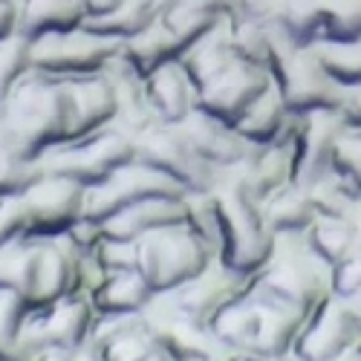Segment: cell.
Masks as SVG:
<instances>
[{"label": "cell", "mask_w": 361, "mask_h": 361, "mask_svg": "<svg viewBox=\"0 0 361 361\" xmlns=\"http://www.w3.org/2000/svg\"><path fill=\"white\" fill-rule=\"evenodd\" d=\"M0 130L18 154L38 162L49 147L70 139L64 81L29 70L0 107Z\"/></svg>", "instance_id": "1"}, {"label": "cell", "mask_w": 361, "mask_h": 361, "mask_svg": "<svg viewBox=\"0 0 361 361\" xmlns=\"http://www.w3.org/2000/svg\"><path fill=\"white\" fill-rule=\"evenodd\" d=\"M329 281L333 269L312 252L307 234H275L272 257L246 281V286L260 298L310 315L329 295Z\"/></svg>", "instance_id": "2"}, {"label": "cell", "mask_w": 361, "mask_h": 361, "mask_svg": "<svg viewBox=\"0 0 361 361\" xmlns=\"http://www.w3.org/2000/svg\"><path fill=\"white\" fill-rule=\"evenodd\" d=\"M275 29V26H272ZM272 84L295 116L315 110H338L344 99V87L329 78L321 67L312 47H295L286 35L275 29L272 67H269Z\"/></svg>", "instance_id": "3"}, {"label": "cell", "mask_w": 361, "mask_h": 361, "mask_svg": "<svg viewBox=\"0 0 361 361\" xmlns=\"http://www.w3.org/2000/svg\"><path fill=\"white\" fill-rule=\"evenodd\" d=\"M220 202V246L217 260L234 275L252 278L266 266L275 249V234L269 231L260 214V202L237 194L231 188H214Z\"/></svg>", "instance_id": "4"}, {"label": "cell", "mask_w": 361, "mask_h": 361, "mask_svg": "<svg viewBox=\"0 0 361 361\" xmlns=\"http://www.w3.org/2000/svg\"><path fill=\"white\" fill-rule=\"evenodd\" d=\"M139 243V275L147 281L154 292H168L185 283L197 272L217 260V252L197 237L185 223L165 226L136 240Z\"/></svg>", "instance_id": "5"}, {"label": "cell", "mask_w": 361, "mask_h": 361, "mask_svg": "<svg viewBox=\"0 0 361 361\" xmlns=\"http://www.w3.org/2000/svg\"><path fill=\"white\" fill-rule=\"evenodd\" d=\"M133 159H136V142L122 130H116L113 125H107L96 133L49 147L38 159V165L47 173L67 176L84 188H93L118 168L130 165Z\"/></svg>", "instance_id": "6"}, {"label": "cell", "mask_w": 361, "mask_h": 361, "mask_svg": "<svg viewBox=\"0 0 361 361\" xmlns=\"http://www.w3.org/2000/svg\"><path fill=\"white\" fill-rule=\"evenodd\" d=\"M361 344V295L338 298L329 292L307 315L292 347L295 361H344Z\"/></svg>", "instance_id": "7"}, {"label": "cell", "mask_w": 361, "mask_h": 361, "mask_svg": "<svg viewBox=\"0 0 361 361\" xmlns=\"http://www.w3.org/2000/svg\"><path fill=\"white\" fill-rule=\"evenodd\" d=\"M122 44L96 35L78 26L70 32H52L44 38L29 41V58L32 70L52 75V78H87L99 75L118 55Z\"/></svg>", "instance_id": "8"}, {"label": "cell", "mask_w": 361, "mask_h": 361, "mask_svg": "<svg viewBox=\"0 0 361 361\" xmlns=\"http://www.w3.org/2000/svg\"><path fill=\"white\" fill-rule=\"evenodd\" d=\"M93 321H96V310L90 304V295L70 292L47 307L29 310L23 324V347L32 358L49 350L78 353L90 341Z\"/></svg>", "instance_id": "9"}, {"label": "cell", "mask_w": 361, "mask_h": 361, "mask_svg": "<svg viewBox=\"0 0 361 361\" xmlns=\"http://www.w3.org/2000/svg\"><path fill=\"white\" fill-rule=\"evenodd\" d=\"M136 159L168 176L185 194L214 191L220 183V171L197 154L179 125H154L145 130L136 139Z\"/></svg>", "instance_id": "10"}, {"label": "cell", "mask_w": 361, "mask_h": 361, "mask_svg": "<svg viewBox=\"0 0 361 361\" xmlns=\"http://www.w3.org/2000/svg\"><path fill=\"white\" fill-rule=\"evenodd\" d=\"M84 185L67 176L41 171L20 194L29 237H58L84 217Z\"/></svg>", "instance_id": "11"}, {"label": "cell", "mask_w": 361, "mask_h": 361, "mask_svg": "<svg viewBox=\"0 0 361 361\" xmlns=\"http://www.w3.org/2000/svg\"><path fill=\"white\" fill-rule=\"evenodd\" d=\"M168 194L185 197V191L176 183H171L168 176H162L150 165L133 159L130 165L110 173L104 183L84 191V217L93 220V223H104L107 217H113L116 212H122V208H128L139 200L168 197Z\"/></svg>", "instance_id": "12"}, {"label": "cell", "mask_w": 361, "mask_h": 361, "mask_svg": "<svg viewBox=\"0 0 361 361\" xmlns=\"http://www.w3.org/2000/svg\"><path fill=\"white\" fill-rule=\"evenodd\" d=\"M344 130L338 110H315L298 116L292 133V183L310 188L315 179L333 171L336 142Z\"/></svg>", "instance_id": "13"}, {"label": "cell", "mask_w": 361, "mask_h": 361, "mask_svg": "<svg viewBox=\"0 0 361 361\" xmlns=\"http://www.w3.org/2000/svg\"><path fill=\"white\" fill-rule=\"evenodd\" d=\"M145 321L150 326V333L159 341V347L173 355L176 361H200V358H226L228 353L212 333V324L197 321L191 315H183L171 307H165L162 300L154 295L150 304L145 307Z\"/></svg>", "instance_id": "14"}, {"label": "cell", "mask_w": 361, "mask_h": 361, "mask_svg": "<svg viewBox=\"0 0 361 361\" xmlns=\"http://www.w3.org/2000/svg\"><path fill=\"white\" fill-rule=\"evenodd\" d=\"M269 87H272V75H269L266 70H257V67L237 61L234 67H228L205 90H200L197 93V110L214 116V118H220V122L234 128Z\"/></svg>", "instance_id": "15"}, {"label": "cell", "mask_w": 361, "mask_h": 361, "mask_svg": "<svg viewBox=\"0 0 361 361\" xmlns=\"http://www.w3.org/2000/svg\"><path fill=\"white\" fill-rule=\"evenodd\" d=\"M243 286H246V278L234 275L220 260H212L202 272H197L194 278H188L185 283H179L168 292H157V298L165 307L183 315H191L197 321H212L214 312Z\"/></svg>", "instance_id": "16"}, {"label": "cell", "mask_w": 361, "mask_h": 361, "mask_svg": "<svg viewBox=\"0 0 361 361\" xmlns=\"http://www.w3.org/2000/svg\"><path fill=\"white\" fill-rule=\"evenodd\" d=\"M292 183V142L272 145V147H255V154L240 165L220 173L223 188H231L255 202H263L269 194Z\"/></svg>", "instance_id": "17"}, {"label": "cell", "mask_w": 361, "mask_h": 361, "mask_svg": "<svg viewBox=\"0 0 361 361\" xmlns=\"http://www.w3.org/2000/svg\"><path fill=\"white\" fill-rule=\"evenodd\" d=\"M104 75L113 87V96H116V116H113V128L122 130L125 136H130L133 142L150 130L154 125H162L159 118L150 110L147 93H145V75L128 61L125 52L118 49V55L104 67Z\"/></svg>", "instance_id": "18"}, {"label": "cell", "mask_w": 361, "mask_h": 361, "mask_svg": "<svg viewBox=\"0 0 361 361\" xmlns=\"http://www.w3.org/2000/svg\"><path fill=\"white\" fill-rule=\"evenodd\" d=\"M179 130L185 133V139L194 145L197 154L212 168H217L220 173L240 165L255 154V145H249L243 136H240L237 128L220 122V118L208 116L202 110H194L185 122L179 125Z\"/></svg>", "instance_id": "19"}, {"label": "cell", "mask_w": 361, "mask_h": 361, "mask_svg": "<svg viewBox=\"0 0 361 361\" xmlns=\"http://www.w3.org/2000/svg\"><path fill=\"white\" fill-rule=\"evenodd\" d=\"M67 93V116H70V139H81L107 128L116 116V96L104 73L87 78H61ZM67 139V142H70Z\"/></svg>", "instance_id": "20"}, {"label": "cell", "mask_w": 361, "mask_h": 361, "mask_svg": "<svg viewBox=\"0 0 361 361\" xmlns=\"http://www.w3.org/2000/svg\"><path fill=\"white\" fill-rule=\"evenodd\" d=\"M185 220V197H147L139 200L122 212L107 217L102 226L104 237H118V240H139L150 231H159L165 226H176Z\"/></svg>", "instance_id": "21"}, {"label": "cell", "mask_w": 361, "mask_h": 361, "mask_svg": "<svg viewBox=\"0 0 361 361\" xmlns=\"http://www.w3.org/2000/svg\"><path fill=\"white\" fill-rule=\"evenodd\" d=\"M75 292L73 275V252L64 243V237H38V255H35V272L32 286H29V307H47L52 300Z\"/></svg>", "instance_id": "22"}, {"label": "cell", "mask_w": 361, "mask_h": 361, "mask_svg": "<svg viewBox=\"0 0 361 361\" xmlns=\"http://www.w3.org/2000/svg\"><path fill=\"white\" fill-rule=\"evenodd\" d=\"M150 110L162 125H183L197 110V87L179 61H171L145 78Z\"/></svg>", "instance_id": "23"}, {"label": "cell", "mask_w": 361, "mask_h": 361, "mask_svg": "<svg viewBox=\"0 0 361 361\" xmlns=\"http://www.w3.org/2000/svg\"><path fill=\"white\" fill-rule=\"evenodd\" d=\"M295 125H298V116L286 107V102L281 99V93L272 84L249 107V113L240 118L234 128H237V133L243 136L249 145H255V147H272V145L292 142Z\"/></svg>", "instance_id": "24"}, {"label": "cell", "mask_w": 361, "mask_h": 361, "mask_svg": "<svg viewBox=\"0 0 361 361\" xmlns=\"http://www.w3.org/2000/svg\"><path fill=\"white\" fill-rule=\"evenodd\" d=\"M87 18L84 0H15V32L35 41L78 29Z\"/></svg>", "instance_id": "25"}, {"label": "cell", "mask_w": 361, "mask_h": 361, "mask_svg": "<svg viewBox=\"0 0 361 361\" xmlns=\"http://www.w3.org/2000/svg\"><path fill=\"white\" fill-rule=\"evenodd\" d=\"M257 318H260V300L249 286H243L237 295H231L226 300L208 324H212V333L217 336L223 350L231 355V353H252L255 350Z\"/></svg>", "instance_id": "26"}, {"label": "cell", "mask_w": 361, "mask_h": 361, "mask_svg": "<svg viewBox=\"0 0 361 361\" xmlns=\"http://www.w3.org/2000/svg\"><path fill=\"white\" fill-rule=\"evenodd\" d=\"M179 64L183 70L188 73V78L194 81L197 93L205 90L214 78H220L228 67L237 64V58L231 52V38H228V20H220L212 32L202 35L197 44H191L183 58H179Z\"/></svg>", "instance_id": "27"}, {"label": "cell", "mask_w": 361, "mask_h": 361, "mask_svg": "<svg viewBox=\"0 0 361 361\" xmlns=\"http://www.w3.org/2000/svg\"><path fill=\"white\" fill-rule=\"evenodd\" d=\"M154 295L157 292L147 286V281L139 275V269H128V272L104 275L99 286L90 292V304H93L96 315H130V312H145Z\"/></svg>", "instance_id": "28"}, {"label": "cell", "mask_w": 361, "mask_h": 361, "mask_svg": "<svg viewBox=\"0 0 361 361\" xmlns=\"http://www.w3.org/2000/svg\"><path fill=\"white\" fill-rule=\"evenodd\" d=\"M162 6H165V0H122V4L110 9L107 15L84 18L81 26L96 35L125 44V41L136 38L139 32H145L147 26H154L162 15Z\"/></svg>", "instance_id": "29"}, {"label": "cell", "mask_w": 361, "mask_h": 361, "mask_svg": "<svg viewBox=\"0 0 361 361\" xmlns=\"http://www.w3.org/2000/svg\"><path fill=\"white\" fill-rule=\"evenodd\" d=\"M263 223L272 234H304L315 223V205L310 200V191L295 183L278 188L260 202Z\"/></svg>", "instance_id": "30"}, {"label": "cell", "mask_w": 361, "mask_h": 361, "mask_svg": "<svg viewBox=\"0 0 361 361\" xmlns=\"http://www.w3.org/2000/svg\"><path fill=\"white\" fill-rule=\"evenodd\" d=\"M257 295V292H255ZM260 318H257V338H255V350L260 355H292V347L298 341V333L304 326L307 315L295 312L283 304H275L269 298H260Z\"/></svg>", "instance_id": "31"}, {"label": "cell", "mask_w": 361, "mask_h": 361, "mask_svg": "<svg viewBox=\"0 0 361 361\" xmlns=\"http://www.w3.org/2000/svg\"><path fill=\"white\" fill-rule=\"evenodd\" d=\"M159 20L168 26V32L188 49L197 44L202 35H208L212 29L226 20L223 9L217 0H165Z\"/></svg>", "instance_id": "32"}, {"label": "cell", "mask_w": 361, "mask_h": 361, "mask_svg": "<svg viewBox=\"0 0 361 361\" xmlns=\"http://www.w3.org/2000/svg\"><path fill=\"white\" fill-rule=\"evenodd\" d=\"M122 52L128 61L147 78L154 70L171 64V61H179L183 58V44H179L171 32H168V26L162 20H157L154 26H147L145 32H139L136 38L125 41L122 44Z\"/></svg>", "instance_id": "33"}, {"label": "cell", "mask_w": 361, "mask_h": 361, "mask_svg": "<svg viewBox=\"0 0 361 361\" xmlns=\"http://www.w3.org/2000/svg\"><path fill=\"white\" fill-rule=\"evenodd\" d=\"M304 234H307V243L312 246V252L329 269L361 252V243H358L353 226L347 223V217H315V223Z\"/></svg>", "instance_id": "34"}, {"label": "cell", "mask_w": 361, "mask_h": 361, "mask_svg": "<svg viewBox=\"0 0 361 361\" xmlns=\"http://www.w3.org/2000/svg\"><path fill=\"white\" fill-rule=\"evenodd\" d=\"M38 255V237H18L0 249V292H15L29 304V286H32Z\"/></svg>", "instance_id": "35"}, {"label": "cell", "mask_w": 361, "mask_h": 361, "mask_svg": "<svg viewBox=\"0 0 361 361\" xmlns=\"http://www.w3.org/2000/svg\"><path fill=\"white\" fill-rule=\"evenodd\" d=\"M228 38L237 61L269 73V67H272V47H275L272 23H260V20L228 23Z\"/></svg>", "instance_id": "36"}, {"label": "cell", "mask_w": 361, "mask_h": 361, "mask_svg": "<svg viewBox=\"0 0 361 361\" xmlns=\"http://www.w3.org/2000/svg\"><path fill=\"white\" fill-rule=\"evenodd\" d=\"M26 300L15 292H0V361H35L23 347V324L29 315Z\"/></svg>", "instance_id": "37"}, {"label": "cell", "mask_w": 361, "mask_h": 361, "mask_svg": "<svg viewBox=\"0 0 361 361\" xmlns=\"http://www.w3.org/2000/svg\"><path fill=\"white\" fill-rule=\"evenodd\" d=\"M321 67L329 73L336 84L358 87L361 84V38L358 41H333V44H315L312 47Z\"/></svg>", "instance_id": "38"}, {"label": "cell", "mask_w": 361, "mask_h": 361, "mask_svg": "<svg viewBox=\"0 0 361 361\" xmlns=\"http://www.w3.org/2000/svg\"><path fill=\"white\" fill-rule=\"evenodd\" d=\"M307 191H310V200L315 205L318 217H347L353 212V205L358 202V197H361L350 183H344L336 171H329L321 179H315Z\"/></svg>", "instance_id": "39"}, {"label": "cell", "mask_w": 361, "mask_h": 361, "mask_svg": "<svg viewBox=\"0 0 361 361\" xmlns=\"http://www.w3.org/2000/svg\"><path fill=\"white\" fill-rule=\"evenodd\" d=\"M41 165L18 154L15 145L0 130V197H18L35 183Z\"/></svg>", "instance_id": "40"}, {"label": "cell", "mask_w": 361, "mask_h": 361, "mask_svg": "<svg viewBox=\"0 0 361 361\" xmlns=\"http://www.w3.org/2000/svg\"><path fill=\"white\" fill-rule=\"evenodd\" d=\"M93 350V347H90ZM104 361H176L173 355H168L159 341L150 333V326H139L133 333H128L125 338H118L113 344H107L104 350H96Z\"/></svg>", "instance_id": "41"}, {"label": "cell", "mask_w": 361, "mask_h": 361, "mask_svg": "<svg viewBox=\"0 0 361 361\" xmlns=\"http://www.w3.org/2000/svg\"><path fill=\"white\" fill-rule=\"evenodd\" d=\"M32 70V58H29V41L18 32L0 38V107L9 99L15 84Z\"/></svg>", "instance_id": "42"}, {"label": "cell", "mask_w": 361, "mask_h": 361, "mask_svg": "<svg viewBox=\"0 0 361 361\" xmlns=\"http://www.w3.org/2000/svg\"><path fill=\"white\" fill-rule=\"evenodd\" d=\"M333 171L361 194V128H347L344 125V130L336 142Z\"/></svg>", "instance_id": "43"}, {"label": "cell", "mask_w": 361, "mask_h": 361, "mask_svg": "<svg viewBox=\"0 0 361 361\" xmlns=\"http://www.w3.org/2000/svg\"><path fill=\"white\" fill-rule=\"evenodd\" d=\"M96 257L102 263V272H128L139 263V243L136 240H118V237H102L96 246Z\"/></svg>", "instance_id": "44"}, {"label": "cell", "mask_w": 361, "mask_h": 361, "mask_svg": "<svg viewBox=\"0 0 361 361\" xmlns=\"http://www.w3.org/2000/svg\"><path fill=\"white\" fill-rule=\"evenodd\" d=\"M217 4L228 23H240V20L272 23L278 9L283 6V0H217Z\"/></svg>", "instance_id": "45"}, {"label": "cell", "mask_w": 361, "mask_h": 361, "mask_svg": "<svg viewBox=\"0 0 361 361\" xmlns=\"http://www.w3.org/2000/svg\"><path fill=\"white\" fill-rule=\"evenodd\" d=\"M26 212L20 194L18 197H0V249L9 246L12 240L26 237Z\"/></svg>", "instance_id": "46"}, {"label": "cell", "mask_w": 361, "mask_h": 361, "mask_svg": "<svg viewBox=\"0 0 361 361\" xmlns=\"http://www.w3.org/2000/svg\"><path fill=\"white\" fill-rule=\"evenodd\" d=\"M329 292L338 295V298H358L361 295V252L341 260L338 266H333Z\"/></svg>", "instance_id": "47"}, {"label": "cell", "mask_w": 361, "mask_h": 361, "mask_svg": "<svg viewBox=\"0 0 361 361\" xmlns=\"http://www.w3.org/2000/svg\"><path fill=\"white\" fill-rule=\"evenodd\" d=\"M338 113H341L347 128H361V84L344 90V99H341Z\"/></svg>", "instance_id": "48"}, {"label": "cell", "mask_w": 361, "mask_h": 361, "mask_svg": "<svg viewBox=\"0 0 361 361\" xmlns=\"http://www.w3.org/2000/svg\"><path fill=\"white\" fill-rule=\"evenodd\" d=\"M15 32V0H0V38Z\"/></svg>", "instance_id": "49"}, {"label": "cell", "mask_w": 361, "mask_h": 361, "mask_svg": "<svg viewBox=\"0 0 361 361\" xmlns=\"http://www.w3.org/2000/svg\"><path fill=\"white\" fill-rule=\"evenodd\" d=\"M223 361H295V355H260V353H231Z\"/></svg>", "instance_id": "50"}, {"label": "cell", "mask_w": 361, "mask_h": 361, "mask_svg": "<svg viewBox=\"0 0 361 361\" xmlns=\"http://www.w3.org/2000/svg\"><path fill=\"white\" fill-rule=\"evenodd\" d=\"M122 0H84L87 6V18H96V15H107L110 9H116Z\"/></svg>", "instance_id": "51"}, {"label": "cell", "mask_w": 361, "mask_h": 361, "mask_svg": "<svg viewBox=\"0 0 361 361\" xmlns=\"http://www.w3.org/2000/svg\"><path fill=\"white\" fill-rule=\"evenodd\" d=\"M347 223L353 226V231H355V237H358V243H361V197H358V202L353 205V212L347 214Z\"/></svg>", "instance_id": "52"}, {"label": "cell", "mask_w": 361, "mask_h": 361, "mask_svg": "<svg viewBox=\"0 0 361 361\" xmlns=\"http://www.w3.org/2000/svg\"><path fill=\"white\" fill-rule=\"evenodd\" d=\"M35 361H73V353H58V350H49V353H41Z\"/></svg>", "instance_id": "53"}, {"label": "cell", "mask_w": 361, "mask_h": 361, "mask_svg": "<svg viewBox=\"0 0 361 361\" xmlns=\"http://www.w3.org/2000/svg\"><path fill=\"white\" fill-rule=\"evenodd\" d=\"M73 361H104L96 350H90V347H84V350H78V353H73Z\"/></svg>", "instance_id": "54"}, {"label": "cell", "mask_w": 361, "mask_h": 361, "mask_svg": "<svg viewBox=\"0 0 361 361\" xmlns=\"http://www.w3.org/2000/svg\"><path fill=\"white\" fill-rule=\"evenodd\" d=\"M347 358H353V361H361V344H358V347H355V350H353Z\"/></svg>", "instance_id": "55"}, {"label": "cell", "mask_w": 361, "mask_h": 361, "mask_svg": "<svg viewBox=\"0 0 361 361\" xmlns=\"http://www.w3.org/2000/svg\"><path fill=\"white\" fill-rule=\"evenodd\" d=\"M200 361H223V358H200Z\"/></svg>", "instance_id": "56"}, {"label": "cell", "mask_w": 361, "mask_h": 361, "mask_svg": "<svg viewBox=\"0 0 361 361\" xmlns=\"http://www.w3.org/2000/svg\"><path fill=\"white\" fill-rule=\"evenodd\" d=\"M344 361H353V358H344Z\"/></svg>", "instance_id": "57"}]
</instances>
